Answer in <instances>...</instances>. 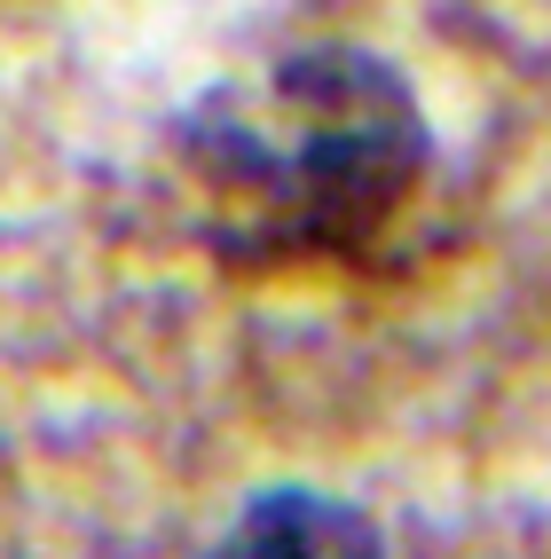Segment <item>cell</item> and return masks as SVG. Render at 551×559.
Listing matches in <instances>:
<instances>
[{
  "label": "cell",
  "instance_id": "cell-2",
  "mask_svg": "<svg viewBox=\"0 0 551 559\" xmlns=\"http://www.w3.org/2000/svg\"><path fill=\"white\" fill-rule=\"evenodd\" d=\"M229 559H386V551H379V528L362 512L284 489L237 520Z\"/></svg>",
  "mask_w": 551,
  "mask_h": 559
},
{
  "label": "cell",
  "instance_id": "cell-1",
  "mask_svg": "<svg viewBox=\"0 0 551 559\" xmlns=\"http://www.w3.org/2000/svg\"><path fill=\"white\" fill-rule=\"evenodd\" d=\"M205 245L237 269H362L410 221L433 134L410 80L371 48H291L205 103L190 134Z\"/></svg>",
  "mask_w": 551,
  "mask_h": 559
}]
</instances>
